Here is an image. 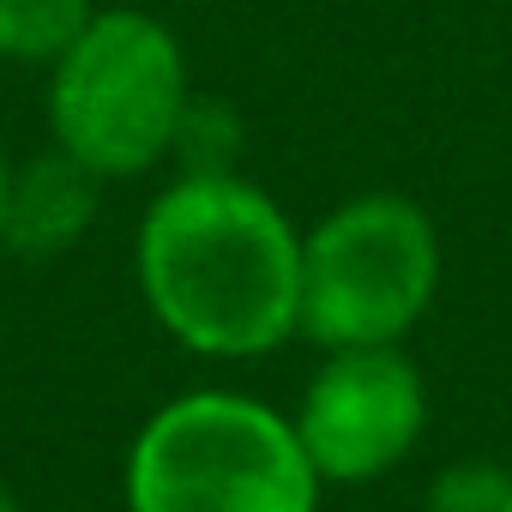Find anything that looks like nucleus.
Returning <instances> with one entry per match:
<instances>
[{
  "mask_svg": "<svg viewBox=\"0 0 512 512\" xmlns=\"http://www.w3.org/2000/svg\"><path fill=\"white\" fill-rule=\"evenodd\" d=\"M157 320L205 356H260L302 326V241L235 175H187L139 229Z\"/></svg>",
  "mask_w": 512,
  "mask_h": 512,
  "instance_id": "f257e3e1",
  "label": "nucleus"
},
{
  "mask_svg": "<svg viewBox=\"0 0 512 512\" xmlns=\"http://www.w3.org/2000/svg\"><path fill=\"white\" fill-rule=\"evenodd\" d=\"M320 470L266 404L199 392L169 404L133 446V512H314Z\"/></svg>",
  "mask_w": 512,
  "mask_h": 512,
  "instance_id": "f03ea898",
  "label": "nucleus"
},
{
  "mask_svg": "<svg viewBox=\"0 0 512 512\" xmlns=\"http://www.w3.org/2000/svg\"><path fill=\"white\" fill-rule=\"evenodd\" d=\"M49 115L61 151L91 175H133L187 121V73L175 37L145 13H97L61 49Z\"/></svg>",
  "mask_w": 512,
  "mask_h": 512,
  "instance_id": "7ed1b4c3",
  "label": "nucleus"
},
{
  "mask_svg": "<svg viewBox=\"0 0 512 512\" xmlns=\"http://www.w3.org/2000/svg\"><path fill=\"white\" fill-rule=\"evenodd\" d=\"M440 247L410 199L368 193L302 241V326L326 350L392 344L428 308Z\"/></svg>",
  "mask_w": 512,
  "mask_h": 512,
  "instance_id": "20e7f679",
  "label": "nucleus"
},
{
  "mask_svg": "<svg viewBox=\"0 0 512 512\" xmlns=\"http://www.w3.org/2000/svg\"><path fill=\"white\" fill-rule=\"evenodd\" d=\"M422 434V380L392 344L338 350L308 386L296 440L332 482H368L410 452Z\"/></svg>",
  "mask_w": 512,
  "mask_h": 512,
  "instance_id": "39448f33",
  "label": "nucleus"
},
{
  "mask_svg": "<svg viewBox=\"0 0 512 512\" xmlns=\"http://www.w3.org/2000/svg\"><path fill=\"white\" fill-rule=\"evenodd\" d=\"M85 163L79 157H55V163H31V175L13 187L7 181V223L0 235H13L19 247L43 253L61 247L67 235H79L85 211H91V187H85Z\"/></svg>",
  "mask_w": 512,
  "mask_h": 512,
  "instance_id": "423d86ee",
  "label": "nucleus"
},
{
  "mask_svg": "<svg viewBox=\"0 0 512 512\" xmlns=\"http://www.w3.org/2000/svg\"><path fill=\"white\" fill-rule=\"evenodd\" d=\"M91 19V0H0V55H61Z\"/></svg>",
  "mask_w": 512,
  "mask_h": 512,
  "instance_id": "0eeeda50",
  "label": "nucleus"
},
{
  "mask_svg": "<svg viewBox=\"0 0 512 512\" xmlns=\"http://www.w3.org/2000/svg\"><path fill=\"white\" fill-rule=\"evenodd\" d=\"M428 512H512V470L500 464H458L434 482Z\"/></svg>",
  "mask_w": 512,
  "mask_h": 512,
  "instance_id": "6e6552de",
  "label": "nucleus"
},
{
  "mask_svg": "<svg viewBox=\"0 0 512 512\" xmlns=\"http://www.w3.org/2000/svg\"><path fill=\"white\" fill-rule=\"evenodd\" d=\"M0 223H7V169H0Z\"/></svg>",
  "mask_w": 512,
  "mask_h": 512,
  "instance_id": "1a4fd4ad",
  "label": "nucleus"
},
{
  "mask_svg": "<svg viewBox=\"0 0 512 512\" xmlns=\"http://www.w3.org/2000/svg\"><path fill=\"white\" fill-rule=\"evenodd\" d=\"M0 512H13V500H7V494H0Z\"/></svg>",
  "mask_w": 512,
  "mask_h": 512,
  "instance_id": "9d476101",
  "label": "nucleus"
}]
</instances>
